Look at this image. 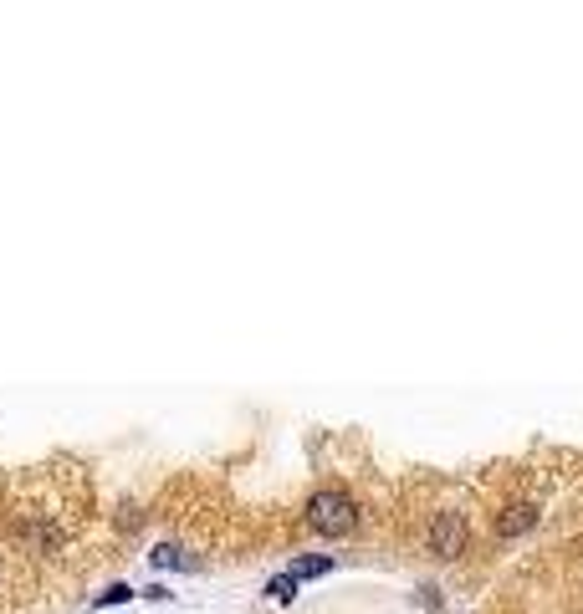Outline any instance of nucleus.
Masks as SVG:
<instances>
[{
    "mask_svg": "<svg viewBox=\"0 0 583 614\" xmlns=\"http://www.w3.org/2000/svg\"><path fill=\"white\" fill-rule=\"evenodd\" d=\"M307 522H312L323 538H343V533H353L358 507H353L348 492H318V497L307 502Z\"/></svg>",
    "mask_w": 583,
    "mask_h": 614,
    "instance_id": "obj_1",
    "label": "nucleus"
},
{
    "mask_svg": "<svg viewBox=\"0 0 583 614\" xmlns=\"http://www.w3.org/2000/svg\"><path fill=\"white\" fill-rule=\"evenodd\" d=\"M430 553H440V558H461L466 553V522H461V512H440L430 522Z\"/></svg>",
    "mask_w": 583,
    "mask_h": 614,
    "instance_id": "obj_2",
    "label": "nucleus"
},
{
    "mask_svg": "<svg viewBox=\"0 0 583 614\" xmlns=\"http://www.w3.org/2000/svg\"><path fill=\"white\" fill-rule=\"evenodd\" d=\"M527 528H532V507H507L502 522H497L502 538H517V533H527Z\"/></svg>",
    "mask_w": 583,
    "mask_h": 614,
    "instance_id": "obj_3",
    "label": "nucleus"
},
{
    "mask_svg": "<svg viewBox=\"0 0 583 614\" xmlns=\"http://www.w3.org/2000/svg\"><path fill=\"white\" fill-rule=\"evenodd\" d=\"M328 568H333V558H297V563L287 568V574L302 584V579H318V574H328Z\"/></svg>",
    "mask_w": 583,
    "mask_h": 614,
    "instance_id": "obj_4",
    "label": "nucleus"
},
{
    "mask_svg": "<svg viewBox=\"0 0 583 614\" xmlns=\"http://www.w3.org/2000/svg\"><path fill=\"white\" fill-rule=\"evenodd\" d=\"M266 599H277V604H292V599H297V579H292V574L272 579V584H266Z\"/></svg>",
    "mask_w": 583,
    "mask_h": 614,
    "instance_id": "obj_5",
    "label": "nucleus"
},
{
    "mask_svg": "<svg viewBox=\"0 0 583 614\" xmlns=\"http://www.w3.org/2000/svg\"><path fill=\"white\" fill-rule=\"evenodd\" d=\"M128 599H133V589H128V584H108V589L93 599V609H113V604H128Z\"/></svg>",
    "mask_w": 583,
    "mask_h": 614,
    "instance_id": "obj_6",
    "label": "nucleus"
},
{
    "mask_svg": "<svg viewBox=\"0 0 583 614\" xmlns=\"http://www.w3.org/2000/svg\"><path fill=\"white\" fill-rule=\"evenodd\" d=\"M154 563H159V568H179L185 558H179V548H159V553H154Z\"/></svg>",
    "mask_w": 583,
    "mask_h": 614,
    "instance_id": "obj_7",
    "label": "nucleus"
}]
</instances>
